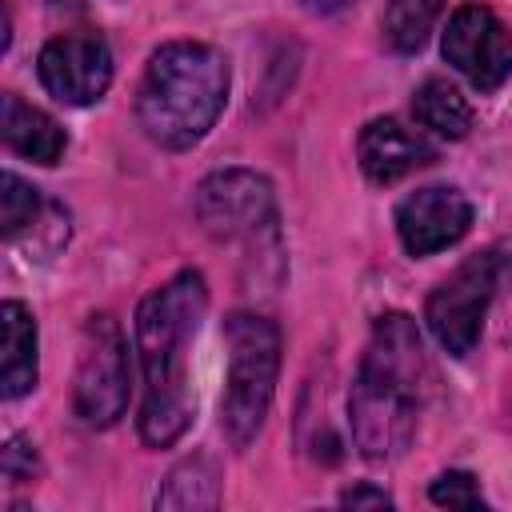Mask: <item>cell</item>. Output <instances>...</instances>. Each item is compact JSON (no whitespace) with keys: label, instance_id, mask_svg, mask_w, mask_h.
Segmentation results:
<instances>
[{"label":"cell","instance_id":"6da1fadb","mask_svg":"<svg viewBox=\"0 0 512 512\" xmlns=\"http://www.w3.org/2000/svg\"><path fill=\"white\" fill-rule=\"evenodd\" d=\"M204 312L208 284L196 268H180L136 308V360L144 376L140 440L148 448L176 444L196 416V396L188 384V348L200 332Z\"/></svg>","mask_w":512,"mask_h":512},{"label":"cell","instance_id":"7a4b0ae2","mask_svg":"<svg viewBox=\"0 0 512 512\" xmlns=\"http://www.w3.org/2000/svg\"><path fill=\"white\" fill-rule=\"evenodd\" d=\"M428 392L432 368L416 320L408 312H380L348 392V424L360 456H400L416 436Z\"/></svg>","mask_w":512,"mask_h":512},{"label":"cell","instance_id":"3957f363","mask_svg":"<svg viewBox=\"0 0 512 512\" xmlns=\"http://www.w3.org/2000/svg\"><path fill=\"white\" fill-rule=\"evenodd\" d=\"M224 100V52L204 40H168L144 64V80L136 88V124L152 144L184 152L212 132Z\"/></svg>","mask_w":512,"mask_h":512},{"label":"cell","instance_id":"277c9868","mask_svg":"<svg viewBox=\"0 0 512 512\" xmlns=\"http://www.w3.org/2000/svg\"><path fill=\"white\" fill-rule=\"evenodd\" d=\"M224 348H228V372H224L220 428L232 448H248L272 408V392L280 376V328L260 312H228Z\"/></svg>","mask_w":512,"mask_h":512},{"label":"cell","instance_id":"5b68a950","mask_svg":"<svg viewBox=\"0 0 512 512\" xmlns=\"http://www.w3.org/2000/svg\"><path fill=\"white\" fill-rule=\"evenodd\" d=\"M196 220L220 244H240L252 260L280 256V216L276 192L264 172L220 168L196 188Z\"/></svg>","mask_w":512,"mask_h":512},{"label":"cell","instance_id":"8992f818","mask_svg":"<svg viewBox=\"0 0 512 512\" xmlns=\"http://www.w3.org/2000/svg\"><path fill=\"white\" fill-rule=\"evenodd\" d=\"M508 268H512L508 248L496 244V248L468 256L448 280L436 284V292L424 304V320L448 356H468L476 348L484 312H488L500 280L508 276Z\"/></svg>","mask_w":512,"mask_h":512},{"label":"cell","instance_id":"52a82bcc","mask_svg":"<svg viewBox=\"0 0 512 512\" xmlns=\"http://www.w3.org/2000/svg\"><path fill=\"white\" fill-rule=\"evenodd\" d=\"M132 396L128 380V340L112 312H92L80 332L76 356V384H72V412L88 428H108L124 416Z\"/></svg>","mask_w":512,"mask_h":512},{"label":"cell","instance_id":"ba28073f","mask_svg":"<svg viewBox=\"0 0 512 512\" xmlns=\"http://www.w3.org/2000/svg\"><path fill=\"white\" fill-rule=\"evenodd\" d=\"M440 52L476 92H496L512 76V32L488 4H460L448 16Z\"/></svg>","mask_w":512,"mask_h":512},{"label":"cell","instance_id":"9c48e42d","mask_svg":"<svg viewBox=\"0 0 512 512\" xmlns=\"http://www.w3.org/2000/svg\"><path fill=\"white\" fill-rule=\"evenodd\" d=\"M36 72L60 104L84 108L96 104L112 84V48L100 32H64L40 48Z\"/></svg>","mask_w":512,"mask_h":512},{"label":"cell","instance_id":"30bf717a","mask_svg":"<svg viewBox=\"0 0 512 512\" xmlns=\"http://www.w3.org/2000/svg\"><path fill=\"white\" fill-rule=\"evenodd\" d=\"M468 228H472V200L448 184L416 188L396 208V236L408 256H432L456 244Z\"/></svg>","mask_w":512,"mask_h":512},{"label":"cell","instance_id":"8fae6325","mask_svg":"<svg viewBox=\"0 0 512 512\" xmlns=\"http://www.w3.org/2000/svg\"><path fill=\"white\" fill-rule=\"evenodd\" d=\"M356 160H360V172L372 184H396L408 172L432 164L436 160V148H432V140L424 132L408 128L404 120L376 116L356 136Z\"/></svg>","mask_w":512,"mask_h":512},{"label":"cell","instance_id":"7c38bea8","mask_svg":"<svg viewBox=\"0 0 512 512\" xmlns=\"http://www.w3.org/2000/svg\"><path fill=\"white\" fill-rule=\"evenodd\" d=\"M0 132H4V144L8 152L32 160V164H56L64 156V128L36 104L20 100L16 92L4 96V108H0Z\"/></svg>","mask_w":512,"mask_h":512},{"label":"cell","instance_id":"4fadbf2b","mask_svg":"<svg viewBox=\"0 0 512 512\" xmlns=\"http://www.w3.org/2000/svg\"><path fill=\"white\" fill-rule=\"evenodd\" d=\"M0 332H4L0 392H4V400H20L36 388V320L20 300H4Z\"/></svg>","mask_w":512,"mask_h":512},{"label":"cell","instance_id":"5bb4252c","mask_svg":"<svg viewBox=\"0 0 512 512\" xmlns=\"http://www.w3.org/2000/svg\"><path fill=\"white\" fill-rule=\"evenodd\" d=\"M412 112H416V120H420L428 132H436V136H444V140H464L468 128H472V104H468L464 92H460L452 80H444V76L420 80V88L412 92Z\"/></svg>","mask_w":512,"mask_h":512},{"label":"cell","instance_id":"9a60e30c","mask_svg":"<svg viewBox=\"0 0 512 512\" xmlns=\"http://www.w3.org/2000/svg\"><path fill=\"white\" fill-rule=\"evenodd\" d=\"M220 504V476L212 468V460L192 456L184 464H176L164 484L156 488V508H216Z\"/></svg>","mask_w":512,"mask_h":512},{"label":"cell","instance_id":"2e32d148","mask_svg":"<svg viewBox=\"0 0 512 512\" xmlns=\"http://www.w3.org/2000/svg\"><path fill=\"white\" fill-rule=\"evenodd\" d=\"M444 12V0H388L384 16H380V32H384V44L396 52V56H412L424 48L428 32L436 28Z\"/></svg>","mask_w":512,"mask_h":512},{"label":"cell","instance_id":"e0dca14e","mask_svg":"<svg viewBox=\"0 0 512 512\" xmlns=\"http://www.w3.org/2000/svg\"><path fill=\"white\" fill-rule=\"evenodd\" d=\"M40 188H32L28 180H20L16 172H4V192H0V232L4 240H16L20 228L40 220Z\"/></svg>","mask_w":512,"mask_h":512},{"label":"cell","instance_id":"ac0fdd59","mask_svg":"<svg viewBox=\"0 0 512 512\" xmlns=\"http://www.w3.org/2000/svg\"><path fill=\"white\" fill-rule=\"evenodd\" d=\"M432 504L440 508H484V496H480V480L472 472H440L428 488Z\"/></svg>","mask_w":512,"mask_h":512},{"label":"cell","instance_id":"d6986e66","mask_svg":"<svg viewBox=\"0 0 512 512\" xmlns=\"http://www.w3.org/2000/svg\"><path fill=\"white\" fill-rule=\"evenodd\" d=\"M0 468H4V480L12 484H28L36 472H40V460H36V448L20 436H12L4 444V456H0Z\"/></svg>","mask_w":512,"mask_h":512},{"label":"cell","instance_id":"ffe728a7","mask_svg":"<svg viewBox=\"0 0 512 512\" xmlns=\"http://www.w3.org/2000/svg\"><path fill=\"white\" fill-rule=\"evenodd\" d=\"M340 504L344 508H392V496L376 484H352L340 492Z\"/></svg>","mask_w":512,"mask_h":512},{"label":"cell","instance_id":"44dd1931","mask_svg":"<svg viewBox=\"0 0 512 512\" xmlns=\"http://www.w3.org/2000/svg\"><path fill=\"white\" fill-rule=\"evenodd\" d=\"M308 12H316V16H328V12H340V8H348L352 0H300Z\"/></svg>","mask_w":512,"mask_h":512}]
</instances>
